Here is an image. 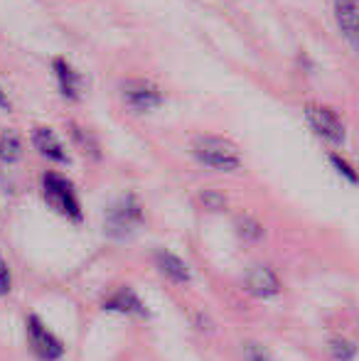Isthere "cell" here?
I'll use <instances>...</instances> for the list:
<instances>
[{
    "label": "cell",
    "instance_id": "obj_1",
    "mask_svg": "<svg viewBox=\"0 0 359 361\" xmlns=\"http://www.w3.org/2000/svg\"><path fill=\"white\" fill-rule=\"evenodd\" d=\"M192 157L197 162H202L205 167H212V170H219V172H234L241 167V155L236 150V145H231L224 138H217V135L195 138V143H192Z\"/></svg>",
    "mask_w": 359,
    "mask_h": 361
},
{
    "label": "cell",
    "instance_id": "obj_2",
    "mask_svg": "<svg viewBox=\"0 0 359 361\" xmlns=\"http://www.w3.org/2000/svg\"><path fill=\"white\" fill-rule=\"evenodd\" d=\"M42 192L44 200L52 209H57L59 214H64L69 221H82V204H79V197L74 185L67 180V177L57 175V172H47L42 180Z\"/></svg>",
    "mask_w": 359,
    "mask_h": 361
},
{
    "label": "cell",
    "instance_id": "obj_3",
    "mask_svg": "<svg viewBox=\"0 0 359 361\" xmlns=\"http://www.w3.org/2000/svg\"><path fill=\"white\" fill-rule=\"evenodd\" d=\"M143 221V207L138 197L126 195L116 200L106 212V233L111 238H126L135 231V226Z\"/></svg>",
    "mask_w": 359,
    "mask_h": 361
},
{
    "label": "cell",
    "instance_id": "obj_4",
    "mask_svg": "<svg viewBox=\"0 0 359 361\" xmlns=\"http://www.w3.org/2000/svg\"><path fill=\"white\" fill-rule=\"evenodd\" d=\"M305 121L317 138L327 140V143H332V145L345 143V123H342L340 116L332 109H327V106H322V104H308Z\"/></svg>",
    "mask_w": 359,
    "mask_h": 361
},
{
    "label": "cell",
    "instance_id": "obj_5",
    "mask_svg": "<svg viewBox=\"0 0 359 361\" xmlns=\"http://www.w3.org/2000/svg\"><path fill=\"white\" fill-rule=\"evenodd\" d=\"M28 339L30 349L39 361H57L64 354V344L59 337H54L47 327L42 324V319L37 314H30L28 317Z\"/></svg>",
    "mask_w": 359,
    "mask_h": 361
},
{
    "label": "cell",
    "instance_id": "obj_6",
    "mask_svg": "<svg viewBox=\"0 0 359 361\" xmlns=\"http://www.w3.org/2000/svg\"><path fill=\"white\" fill-rule=\"evenodd\" d=\"M121 96L135 111H153L163 104V94L155 84L145 79H126L121 84Z\"/></svg>",
    "mask_w": 359,
    "mask_h": 361
},
{
    "label": "cell",
    "instance_id": "obj_7",
    "mask_svg": "<svg viewBox=\"0 0 359 361\" xmlns=\"http://www.w3.org/2000/svg\"><path fill=\"white\" fill-rule=\"evenodd\" d=\"M335 18L340 25V32L350 42V47L359 54V3L357 0H337Z\"/></svg>",
    "mask_w": 359,
    "mask_h": 361
},
{
    "label": "cell",
    "instance_id": "obj_8",
    "mask_svg": "<svg viewBox=\"0 0 359 361\" xmlns=\"http://www.w3.org/2000/svg\"><path fill=\"white\" fill-rule=\"evenodd\" d=\"M244 286L254 298H273L281 293V281L269 266H254L244 278Z\"/></svg>",
    "mask_w": 359,
    "mask_h": 361
},
{
    "label": "cell",
    "instance_id": "obj_9",
    "mask_svg": "<svg viewBox=\"0 0 359 361\" xmlns=\"http://www.w3.org/2000/svg\"><path fill=\"white\" fill-rule=\"evenodd\" d=\"M32 143L37 147L39 152H42L47 160H54V162H69L67 157V150H64V145L59 143V138L52 133L49 128H44V126H39V128L32 130Z\"/></svg>",
    "mask_w": 359,
    "mask_h": 361
},
{
    "label": "cell",
    "instance_id": "obj_10",
    "mask_svg": "<svg viewBox=\"0 0 359 361\" xmlns=\"http://www.w3.org/2000/svg\"><path fill=\"white\" fill-rule=\"evenodd\" d=\"M104 307L111 310V312H123V314H148V310H145V305L140 302V298L128 288L111 295V298L104 302Z\"/></svg>",
    "mask_w": 359,
    "mask_h": 361
},
{
    "label": "cell",
    "instance_id": "obj_11",
    "mask_svg": "<svg viewBox=\"0 0 359 361\" xmlns=\"http://www.w3.org/2000/svg\"><path fill=\"white\" fill-rule=\"evenodd\" d=\"M155 261H158L160 271H163L173 283H178V286L190 283V278H192L190 268H187V263L182 261L180 256H175V253H170V251H160L158 256H155Z\"/></svg>",
    "mask_w": 359,
    "mask_h": 361
},
{
    "label": "cell",
    "instance_id": "obj_12",
    "mask_svg": "<svg viewBox=\"0 0 359 361\" xmlns=\"http://www.w3.org/2000/svg\"><path fill=\"white\" fill-rule=\"evenodd\" d=\"M54 74H57V86L62 91V96L67 101H77L79 99V74L64 62L62 57L54 59Z\"/></svg>",
    "mask_w": 359,
    "mask_h": 361
},
{
    "label": "cell",
    "instance_id": "obj_13",
    "mask_svg": "<svg viewBox=\"0 0 359 361\" xmlns=\"http://www.w3.org/2000/svg\"><path fill=\"white\" fill-rule=\"evenodd\" d=\"M23 152V143L20 135L15 130H3L0 133V160L3 162H15Z\"/></svg>",
    "mask_w": 359,
    "mask_h": 361
},
{
    "label": "cell",
    "instance_id": "obj_14",
    "mask_svg": "<svg viewBox=\"0 0 359 361\" xmlns=\"http://www.w3.org/2000/svg\"><path fill=\"white\" fill-rule=\"evenodd\" d=\"M236 231L244 241H261L264 238V226L254 216H239L236 219Z\"/></svg>",
    "mask_w": 359,
    "mask_h": 361
},
{
    "label": "cell",
    "instance_id": "obj_15",
    "mask_svg": "<svg viewBox=\"0 0 359 361\" xmlns=\"http://www.w3.org/2000/svg\"><path fill=\"white\" fill-rule=\"evenodd\" d=\"M330 357L332 361H352L357 357V347L352 342H347V339H332Z\"/></svg>",
    "mask_w": 359,
    "mask_h": 361
},
{
    "label": "cell",
    "instance_id": "obj_16",
    "mask_svg": "<svg viewBox=\"0 0 359 361\" xmlns=\"http://www.w3.org/2000/svg\"><path fill=\"white\" fill-rule=\"evenodd\" d=\"M200 204L205 207V209H209V212H221L226 207V200H224V195H221V192L205 190V192H200Z\"/></svg>",
    "mask_w": 359,
    "mask_h": 361
},
{
    "label": "cell",
    "instance_id": "obj_17",
    "mask_svg": "<svg viewBox=\"0 0 359 361\" xmlns=\"http://www.w3.org/2000/svg\"><path fill=\"white\" fill-rule=\"evenodd\" d=\"M72 135L77 138V143L82 145V150L87 152L91 157H99V145H96V140L91 138L84 128H79V126H72Z\"/></svg>",
    "mask_w": 359,
    "mask_h": 361
},
{
    "label": "cell",
    "instance_id": "obj_18",
    "mask_svg": "<svg viewBox=\"0 0 359 361\" xmlns=\"http://www.w3.org/2000/svg\"><path fill=\"white\" fill-rule=\"evenodd\" d=\"M330 162H332V167H335V170L340 172L342 177H345L347 182H352V185H357V182H359L357 170L350 165V162L345 160V157H340V155H335V152H332V155H330Z\"/></svg>",
    "mask_w": 359,
    "mask_h": 361
},
{
    "label": "cell",
    "instance_id": "obj_19",
    "mask_svg": "<svg viewBox=\"0 0 359 361\" xmlns=\"http://www.w3.org/2000/svg\"><path fill=\"white\" fill-rule=\"evenodd\" d=\"M10 286H13V278H10V268L5 263V258L0 256V295H8Z\"/></svg>",
    "mask_w": 359,
    "mask_h": 361
},
{
    "label": "cell",
    "instance_id": "obj_20",
    "mask_svg": "<svg viewBox=\"0 0 359 361\" xmlns=\"http://www.w3.org/2000/svg\"><path fill=\"white\" fill-rule=\"evenodd\" d=\"M246 359L249 361H273L269 354H266V349L259 347V344H246Z\"/></svg>",
    "mask_w": 359,
    "mask_h": 361
},
{
    "label": "cell",
    "instance_id": "obj_21",
    "mask_svg": "<svg viewBox=\"0 0 359 361\" xmlns=\"http://www.w3.org/2000/svg\"><path fill=\"white\" fill-rule=\"evenodd\" d=\"M0 109H5L8 111L10 109V101H8V94L3 91V86H0Z\"/></svg>",
    "mask_w": 359,
    "mask_h": 361
}]
</instances>
